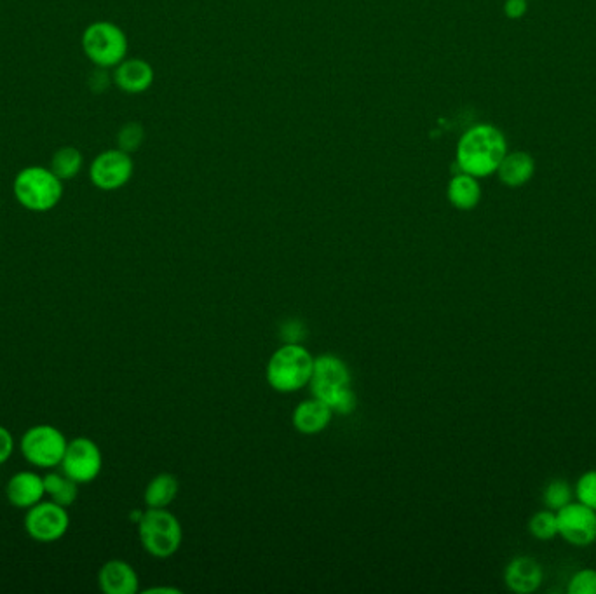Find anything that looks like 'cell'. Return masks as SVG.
I'll return each mask as SVG.
<instances>
[{
  "instance_id": "6da1fadb",
  "label": "cell",
  "mask_w": 596,
  "mask_h": 594,
  "mask_svg": "<svg viewBox=\"0 0 596 594\" xmlns=\"http://www.w3.org/2000/svg\"><path fill=\"white\" fill-rule=\"evenodd\" d=\"M508 154V143L501 129L492 124H476L469 128L457 143V166L462 173L485 178L497 173L504 156Z\"/></svg>"
},
{
  "instance_id": "7a4b0ae2",
  "label": "cell",
  "mask_w": 596,
  "mask_h": 594,
  "mask_svg": "<svg viewBox=\"0 0 596 594\" xmlns=\"http://www.w3.org/2000/svg\"><path fill=\"white\" fill-rule=\"evenodd\" d=\"M13 194L21 208L32 213L55 210L63 197V182L42 166H27L14 176Z\"/></svg>"
},
{
  "instance_id": "3957f363",
  "label": "cell",
  "mask_w": 596,
  "mask_h": 594,
  "mask_svg": "<svg viewBox=\"0 0 596 594\" xmlns=\"http://www.w3.org/2000/svg\"><path fill=\"white\" fill-rule=\"evenodd\" d=\"M314 368L311 352L300 344H285L272 354L267 365V382L274 391L297 392L309 385Z\"/></svg>"
},
{
  "instance_id": "277c9868",
  "label": "cell",
  "mask_w": 596,
  "mask_h": 594,
  "mask_svg": "<svg viewBox=\"0 0 596 594\" xmlns=\"http://www.w3.org/2000/svg\"><path fill=\"white\" fill-rule=\"evenodd\" d=\"M143 549L159 560H166L182 546V525L166 507H149L138 521Z\"/></svg>"
},
{
  "instance_id": "5b68a950",
  "label": "cell",
  "mask_w": 596,
  "mask_h": 594,
  "mask_svg": "<svg viewBox=\"0 0 596 594\" xmlns=\"http://www.w3.org/2000/svg\"><path fill=\"white\" fill-rule=\"evenodd\" d=\"M82 51L96 68H116L128 56V37L112 21H95L82 32Z\"/></svg>"
},
{
  "instance_id": "8992f818",
  "label": "cell",
  "mask_w": 596,
  "mask_h": 594,
  "mask_svg": "<svg viewBox=\"0 0 596 594\" xmlns=\"http://www.w3.org/2000/svg\"><path fill=\"white\" fill-rule=\"evenodd\" d=\"M68 439L58 427L51 424L32 426L20 439L21 457L37 469L60 467Z\"/></svg>"
},
{
  "instance_id": "52a82bcc",
  "label": "cell",
  "mask_w": 596,
  "mask_h": 594,
  "mask_svg": "<svg viewBox=\"0 0 596 594\" xmlns=\"http://www.w3.org/2000/svg\"><path fill=\"white\" fill-rule=\"evenodd\" d=\"M70 528V514L67 507L56 504L55 500H41L27 509L25 530L30 539L41 544H53L63 539Z\"/></svg>"
},
{
  "instance_id": "ba28073f",
  "label": "cell",
  "mask_w": 596,
  "mask_h": 594,
  "mask_svg": "<svg viewBox=\"0 0 596 594\" xmlns=\"http://www.w3.org/2000/svg\"><path fill=\"white\" fill-rule=\"evenodd\" d=\"M60 467L61 471L75 483L88 485L102 473V450L93 439L84 438V436L70 439Z\"/></svg>"
},
{
  "instance_id": "9c48e42d",
  "label": "cell",
  "mask_w": 596,
  "mask_h": 594,
  "mask_svg": "<svg viewBox=\"0 0 596 594\" xmlns=\"http://www.w3.org/2000/svg\"><path fill=\"white\" fill-rule=\"evenodd\" d=\"M135 171L131 154L121 149L105 150L89 166V180L96 189L114 192L128 185Z\"/></svg>"
},
{
  "instance_id": "30bf717a",
  "label": "cell",
  "mask_w": 596,
  "mask_h": 594,
  "mask_svg": "<svg viewBox=\"0 0 596 594\" xmlns=\"http://www.w3.org/2000/svg\"><path fill=\"white\" fill-rule=\"evenodd\" d=\"M558 516V535L574 546H590L596 540V511L579 500L569 502Z\"/></svg>"
},
{
  "instance_id": "8fae6325",
  "label": "cell",
  "mask_w": 596,
  "mask_h": 594,
  "mask_svg": "<svg viewBox=\"0 0 596 594\" xmlns=\"http://www.w3.org/2000/svg\"><path fill=\"white\" fill-rule=\"evenodd\" d=\"M309 385H311L314 398L328 403L337 392L351 387V373L342 359L332 356V354H325V356L314 358V368H312Z\"/></svg>"
},
{
  "instance_id": "7c38bea8",
  "label": "cell",
  "mask_w": 596,
  "mask_h": 594,
  "mask_svg": "<svg viewBox=\"0 0 596 594\" xmlns=\"http://www.w3.org/2000/svg\"><path fill=\"white\" fill-rule=\"evenodd\" d=\"M7 502L18 509H30L46 497L44 476L35 471L13 474L6 485Z\"/></svg>"
},
{
  "instance_id": "4fadbf2b",
  "label": "cell",
  "mask_w": 596,
  "mask_h": 594,
  "mask_svg": "<svg viewBox=\"0 0 596 594\" xmlns=\"http://www.w3.org/2000/svg\"><path fill=\"white\" fill-rule=\"evenodd\" d=\"M112 81L122 93L142 95L154 84V68L142 58H126L114 68Z\"/></svg>"
},
{
  "instance_id": "5bb4252c",
  "label": "cell",
  "mask_w": 596,
  "mask_h": 594,
  "mask_svg": "<svg viewBox=\"0 0 596 594\" xmlns=\"http://www.w3.org/2000/svg\"><path fill=\"white\" fill-rule=\"evenodd\" d=\"M98 584L105 594H136L140 579L128 561L110 560L98 572Z\"/></svg>"
},
{
  "instance_id": "9a60e30c",
  "label": "cell",
  "mask_w": 596,
  "mask_h": 594,
  "mask_svg": "<svg viewBox=\"0 0 596 594\" xmlns=\"http://www.w3.org/2000/svg\"><path fill=\"white\" fill-rule=\"evenodd\" d=\"M333 412L325 401L314 398L304 401L295 408L293 412V427L302 434H318L325 431L326 427L332 422Z\"/></svg>"
},
{
  "instance_id": "2e32d148",
  "label": "cell",
  "mask_w": 596,
  "mask_h": 594,
  "mask_svg": "<svg viewBox=\"0 0 596 594\" xmlns=\"http://www.w3.org/2000/svg\"><path fill=\"white\" fill-rule=\"evenodd\" d=\"M504 581L511 591L518 594L534 593L542 581L541 565L534 558H516L509 563Z\"/></svg>"
},
{
  "instance_id": "e0dca14e",
  "label": "cell",
  "mask_w": 596,
  "mask_h": 594,
  "mask_svg": "<svg viewBox=\"0 0 596 594\" xmlns=\"http://www.w3.org/2000/svg\"><path fill=\"white\" fill-rule=\"evenodd\" d=\"M534 173H536V162L527 152L506 154L497 168L499 180L513 189L529 183Z\"/></svg>"
},
{
  "instance_id": "ac0fdd59",
  "label": "cell",
  "mask_w": 596,
  "mask_h": 594,
  "mask_svg": "<svg viewBox=\"0 0 596 594\" xmlns=\"http://www.w3.org/2000/svg\"><path fill=\"white\" fill-rule=\"evenodd\" d=\"M447 197L450 204L461 211L475 210L481 201L478 178L468 173H457L448 183Z\"/></svg>"
},
{
  "instance_id": "d6986e66",
  "label": "cell",
  "mask_w": 596,
  "mask_h": 594,
  "mask_svg": "<svg viewBox=\"0 0 596 594\" xmlns=\"http://www.w3.org/2000/svg\"><path fill=\"white\" fill-rule=\"evenodd\" d=\"M44 486H46V497L55 500L60 506L70 507L77 500L79 495V483H75L67 474L60 471H49L44 474Z\"/></svg>"
},
{
  "instance_id": "ffe728a7",
  "label": "cell",
  "mask_w": 596,
  "mask_h": 594,
  "mask_svg": "<svg viewBox=\"0 0 596 594\" xmlns=\"http://www.w3.org/2000/svg\"><path fill=\"white\" fill-rule=\"evenodd\" d=\"M178 480L173 474H157L145 488V504L149 507H168L177 499Z\"/></svg>"
},
{
  "instance_id": "44dd1931",
  "label": "cell",
  "mask_w": 596,
  "mask_h": 594,
  "mask_svg": "<svg viewBox=\"0 0 596 594\" xmlns=\"http://www.w3.org/2000/svg\"><path fill=\"white\" fill-rule=\"evenodd\" d=\"M84 166V156L81 150L77 147H61L56 150L53 157H51V164L49 168L55 173L61 182H68L74 180L75 176L79 175Z\"/></svg>"
},
{
  "instance_id": "7402d4cb",
  "label": "cell",
  "mask_w": 596,
  "mask_h": 594,
  "mask_svg": "<svg viewBox=\"0 0 596 594\" xmlns=\"http://www.w3.org/2000/svg\"><path fill=\"white\" fill-rule=\"evenodd\" d=\"M530 534L537 540H551L558 535V516L556 511H539L529 523Z\"/></svg>"
},
{
  "instance_id": "603a6c76",
  "label": "cell",
  "mask_w": 596,
  "mask_h": 594,
  "mask_svg": "<svg viewBox=\"0 0 596 594\" xmlns=\"http://www.w3.org/2000/svg\"><path fill=\"white\" fill-rule=\"evenodd\" d=\"M145 140V129L140 122H128L117 133V149L133 154L140 149Z\"/></svg>"
},
{
  "instance_id": "cb8c5ba5",
  "label": "cell",
  "mask_w": 596,
  "mask_h": 594,
  "mask_svg": "<svg viewBox=\"0 0 596 594\" xmlns=\"http://www.w3.org/2000/svg\"><path fill=\"white\" fill-rule=\"evenodd\" d=\"M572 497V490H570L569 483L563 480L551 481L546 490H544V500L546 506L551 511H560L563 506H567Z\"/></svg>"
},
{
  "instance_id": "d4e9b609",
  "label": "cell",
  "mask_w": 596,
  "mask_h": 594,
  "mask_svg": "<svg viewBox=\"0 0 596 594\" xmlns=\"http://www.w3.org/2000/svg\"><path fill=\"white\" fill-rule=\"evenodd\" d=\"M577 500L596 511V471L584 473L576 486Z\"/></svg>"
},
{
  "instance_id": "484cf974",
  "label": "cell",
  "mask_w": 596,
  "mask_h": 594,
  "mask_svg": "<svg viewBox=\"0 0 596 594\" xmlns=\"http://www.w3.org/2000/svg\"><path fill=\"white\" fill-rule=\"evenodd\" d=\"M570 594H596V570L586 568L577 572L569 584Z\"/></svg>"
},
{
  "instance_id": "4316f807",
  "label": "cell",
  "mask_w": 596,
  "mask_h": 594,
  "mask_svg": "<svg viewBox=\"0 0 596 594\" xmlns=\"http://www.w3.org/2000/svg\"><path fill=\"white\" fill-rule=\"evenodd\" d=\"M326 405L332 408L333 413H342V415H349L356 408V394H354L351 387H346L342 391L337 392Z\"/></svg>"
},
{
  "instance_id": "83f0119b",
  "label": "cell",
  "mask_w": 596,
  "mask_h": 594,
  "mask_svg": "<svg viewBox=\"0 0 596 594\" xmlns=\"http://www.w3.org/2000/svg\"><path fill=\"white\" fill-rule=\"evenodd\" d=\"M13 432L9 431L7 427L0 426V466H4L7 460L13 457L14 453Z\"/></svg>"
},
{
  "instance_id": "f1b7e54d",
  "label": "cell",
  "mask_w": 596,
  "mask_h": 594,
  "mask_svg": "<svg viewBox=\"0 0 596 594\" xmlns=\"http://www.w3.org/2000/svg\"><path fill=\"white\" fill-rule=\"evenodd\" d=\"M529 11V2L527 0H506L504 4V13L509 20H520Z\"/></svg>"
},
{
  "instance_id": "f546056e",
  "label": "cell",
  "mask_w": 596,
  "mask_h": 594,
  "mask_svg": "<svg viewBox=\"0 0 596 594\" xmlns=\"http://www.w3.org/2000/svg\"><path fill=\"white\" fill-rule=\"evenodd\" d=\"M304 333V326L297 321L285 324V328H283V338H285L286 344H300Z\"/></svg>"
},
{
  "instance_id": "4dcf8cb0",
  "label": "cell",
  "mask_w": 596,
  "mask_h": 594,
  "mask_svg": "<svg viewBox=\"0 0 596 594\" xmlns=\"http://www.w3.org/2000/svg\"><path fill=\"white\" fill-rule=\"evenodd\" d=\"M147 594L152 593H168V594H178L180 593V589L175 588H150L145 591Z\"/></svg>"
}]
</instances>
